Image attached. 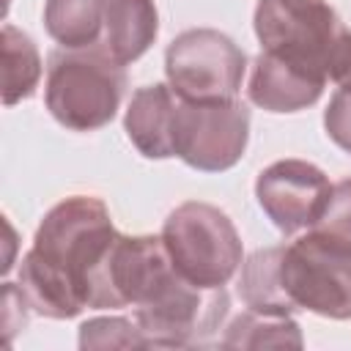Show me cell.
<instances>
[{
	"label": "cell",
	"mask_w": 351,
	"mask_h": 351,
	"mask_svg": "<svg viewBox=\"0 0 351 351\" xmlns=\"http://www.w3.org/2000/svg\"><path fill=\"white\" fill-rule=\"evenodd\" d=\"M252 22L263 52L329 80L346 27L326 0H258Z\"/></svg>",
	"instance_id": "4"
},
{
	"label": "cell",
	"mask_w": 351,
	"mask_h": 351,
	"mask_svg": "<svg viewBox=\"0 0 351 351\" xmlns=\"http://www.w3.org/2000/svg\"><path fill=\"white\" fill-rule=\"evenodd\" d=\"M222 348H302V329L291 315L241 313L217 340Z\"/></svg>",
	"instance_id": "16"
},
{
	"label": "cell",
	"mask_w": 351,
	"mask_h": 351,
	"mask_svg": "<svg viewBox=\"0 0 351 351\" xmlns=\"http://www.w3.org/2000/svg\"><path fill=\"white\" fill-rule=\"evenodd\" d=\"M159 236L173 269L192 285L225 288L241 269V236L233 219L211 203L186 200L176 206Z\"/></svg>",
	"instance_id": "3"
},
{
	"label": "cell",
	"mask_w": 351,
	"mask_h": 351,
	"mask_svg": "<svg viewBox=\"0 0 351 351\" xmlns=\"http://www.w3.org/2000/svg\"><path fill=\"white\" fill-rule=\"evenodd\" d=\"M250 110L233 101H184L176 104L173 151L176 156L203 173L230 170L247 151Z\"/></svg>",
	"instance_id": "8"
},
{
	"label": "cell",
	"mask_w": 351,
	"mask_h": 351,
	"mask_svg": "<svg viewBox=\"0 0 351 351\" xmlns=\"http://www.w3.org/2000/svg\"><path fill=\"white\" fill-rule=\"evenodd\" d=\"M159 33V14L154 0H107L104 14V47L129 66L143 58Z\"/></svg>",
	"instance_id": "12"
},
{
	"label": "cell",
	"mask_w": 351,
	"mask_h": 351,
	"mask_svg": "<svg viewBox=\"0 0 351 351\" xmlns=\"http://www.w3.org/2000/svg\"><path fill=\"white\" fill-rule=\"evenodd\" d=\"M228 307L225 288H200L173 271L151 299L134 307V321L148 348H200L214 343Z\"/></svg>",
	"instance_id": "5"
},
{
	"label": "cell",
	"mask_w": 351,
	"mask_h": 351,
	"mask_svg": "<svg viewBox=\"0 0 351 351\" xmlns=\"http://www.w3.org/2000/svg\"><path fill=\"white\" fill-rule=\"evenodd\" d=\"M178 96L170 85L154 82L137 88L123 115V129L132 145L145 159H167L176 156L173 151V121H176Z\"/></svg>",
	"instance_id": "11"
},
{
	"label": "cell",
	"mask_w": 351,
	"mask_h": 351,
	"mask_svg": "<svg viewBox=\"0 0 351 351\" xmlns=\"http://www.w3.org/2000/svg\"><path fill=\"white\" fill-rule=\"evenodd\" d=\"M126 71L104 44L82 49H58L47 63L44 101L49 115L71 132H96L107 126L123 99Z\"/></svg>",
	"instance_id": "2"
},
{
	"label": "cell",
	"mask_w": 351,
	"mask_h": 351,
	"mask_svg": "<svg viewBox=\"0 0 351 351\" xmlns=\"http://www.w3.org/2000/svg\"><path fill=\"white\" fill-rule=\"evenodd\" d=\"M329 80L307 69L291 66L277 55L258 52L247 80V96L255 107L269 112H296L315 104Z\"/></svg>",
	"instance_id": "10"
},
{
	"label": "cell",
	"mask_w": 351,
	"mask_h": 351,
	"mask_svg": "<svg viewBox=\"0 0 351 351\" xmlns=\"http://www.w3.org/2000/svg\"><path fill=\"white\" fill-rule=\"evenodd\" d=\"M324 129L335 145L351 154V90L337 88L324 110Z\"/></svg>",
	"instance_id": "19"
},
{
	"label": "cell",
	"mask_w": 351,
	"mask_h": 351,
	"mask_svg": "<svg viewBox=\"0 0 351 351\" xmlns=\"http://www.w3.org/2000/svg\"><path fill=\"white\" fill-rule=\"evenodd\" d=\"M332 181L321 167L304 159H280L255 181V197L263 214L285 236L307 230L321 217Z\"/></svg>",
	"instance_id": "9"
},
{
	"label": "cell",
	"mask_w": 351,
	"mask_h": 351,
	"mask_svg": "<svg viewBox=\"0 0 351 351\" xmlns=\"http://www.w3.org/2000/svg\"><path fill=\"white\" fill-rule=\"evenodd\" d=\"M107 0H47L44 27L63 49L101 44Z\"/></svg>",
	"instance_id": "14"
},
{
	"label": "cell",
	"mask_w": 351,
	"mask_h": 351,
	"mask_svg": "<svg viewBox=\"0 0 351 351\" xmlns=\"http://www.w3.org/2000/svg\"><path fill=\"white\" fill-rule=\"evenodd\" d=\"M329 80H332L337 88L351 90V30H346V36L340 38V47H337L335 60H332Z\"/></svg>",
	"instance_id": "20"
},
{
	"label": "cell",
	"mask_w": 351,
	"mask_h": 351,
	"mask_svg": "<svg viewBox=\"0 0 351 351\" xmlns=\"http://www.w3.org/2000/svg\"><path fill=\"white\" fill-rule=\"evenodd\" d=\"M115 236L110 208L93 195H71L52 206L19 263V291L30 313L55 321L80 315Z\"/></svg>",
	"instance_id": "1"
},
{
	"label": "cell",
	"mask_w": 351,
	"mask_h": 351,
	"mask_svg": "<svg viewBox=\"0 0 351 351\" xmlns=\"http://www.w3.org/2000/svg\"><path fill=\"white\" fill-rule=\"evenodd\" d=\"M80 348H148L137 321L123 315L90 318L80 326Z\"/></svg>",
	"instance_id": "17"
},
{
	"label": "cell",
	"mask_w": 351,
	"mask_h": 351,
	"mask_svg": "<svg viewBox=\"0 0 351 351\" xmlns=\"http://www.w3.org/2000/svg\"><path fill=\"white\" fill-rule=\"evenodd\" d=\"M280 274L296 310L332 321L351 318V252L307 230L285 247Z\"/></svg>",
	"instance_id": "7"
},
{
	"label": "cell",
	"mask_w": 351,
	"mask_h": 351,
	"mask_svg": "<svg viewBox=\"0 0 351 351\" xmlns=\"http://www.w3.org/2000/svg\"><path fill=\"white\" fill-rule=\"evenodd\" d=\"M0 52H3V104L14 107L36 93L41 80V55L36 41L25 30L8 22L0 30Z\"/></svg>",
	"instance_id": "15"
},
{
	"label": "cell",
	"mask_w": 351,
	"mask_h": 351,
	"mask_svg": "<svg viewBox=\"0 0 351 351\" xmlns=\"http://www.w3.org/2000/svg\"><path fill=\"white\" fill-rule=\"evenodd\" d=\"M247 71L244 49L214 27L178 33L165 52V74L184 101H233Z\"/></svg>",
	"instance_id": "6"
},
{
	"label": "cell",
	"mask_w": 351,
	"mask_h": 351,
	"mask_svg": "<svg viewBox=\"0 0 351 351\" xmlns=\"http://www.w3.org/2000/svg\"><path fill=\"white\" fill-rule=\"evenodd\" d=\"M285 244L255 250L250 258L241 261L239 274V296L247 310L263 313V315H291L296 304L285 293L280 263H282Z\"/></svg>",
	"instance_id": "13"
},
{
	"label": "cell",
	"mask_w": 351,
	"mask_h": 351,
	"mask_svg": "<svg viewBox=\"0 0 351 351\" xmlns=\"http://www.w3.org/2000/svg\"><path fill=\"white\" fill-rule=\"evenodd\" d=\"M307 230H313V233L324 236L326 241L337 244L340 250L351 252V178L332 184V192H329V200H326L321 217Z\"/></svg>",
	"instance_id": "18"
}]
</instances>
